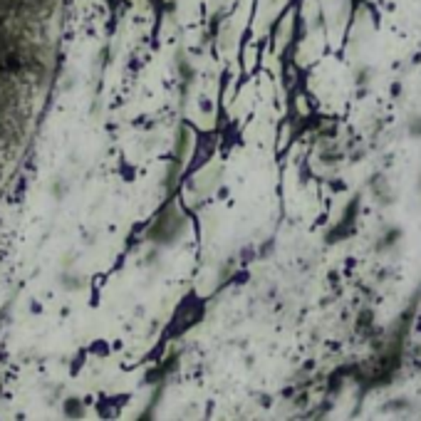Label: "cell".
<instances>
[{
  "label": "cell",
  "instance_id": "obj_1",
  "mask_svg": "<svg viewBox=\"0 0 421 421\" xmlns=\"http://www.w3.org/2000/svg\"><path fill=\"white\" fill-rule=\"evenodd\" d=\"M412 134L414 137H421V119H417V122L412 124Z\"/></svg>",
  "mask_w": 421,
  "mask_h": 421
}]
</instances>
